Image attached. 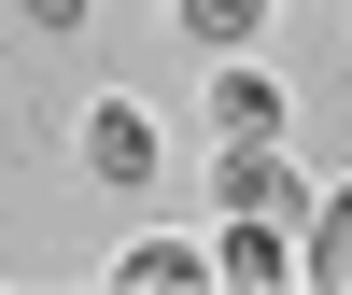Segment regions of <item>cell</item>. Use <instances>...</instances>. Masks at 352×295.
<instances>
[{
  "label": "cell",
  "instance_id": "1",
  "mask_svg": "<svg viewBox=\"0 0 352 295\" xmlns=\"http://www.w3.org/2000/svg\"><path fill=\"white\" fill-rule=\"evenodd\" d=\"M212 197L226 211H268V225H310V183L282 169V141H212Z\"/></svg>",
  "mask_w": 352,
  "mask_h": 295
},
{
  "label": "cell",
  "instance_id": "2",
  "mask_svg": "<svg viewBox=\"0 0 352 295\" xmlns=\"http://www.w3.org/2000/svg\"><path fill=\"white\" fill-rule=\"evenodd\" d=\"M85 169H99L113 197L155 183V113H141V99H99V113H85Z\"/></svg>",
  "mask_w": 352,
  "mask_h": 295
},
{
  "label": "cell",
  "instance_id": "3",
  "mask_svg": "<svg viewBox=\"0 0 352 295\" xmlns=\"http://www.w3.org/2000/svg\"><path fill=\"white\" fill-rule=\"evenodd\" d=\"M212 141H282V84L268 71H212Z\"/></svg>",
  "mask_w": 352,
  "mask_h": 295
},
{
  "label": "cell",
  "instance_id": "4",
  "mask_svg": "<svg viewBox=\"0 0 352 295\" xmlns=\"http://www.w3.org/2000/svg\"><path fill=\"white\" fill-rule=\"evenodd\" d=\"M113 281H127V295H197V281H212V253H197V239H141Z\"/></svg>",
  "mask_w": 352,
  "mask_h": 295
},
{
  "label": "cell",
  "instance_id": "5",
  "mask_svg": "<svg viewBox=\"0 0 352 295\" xmlns=\"http://www.w3.org/2000/svg\"><path fill=\"white\" fill-rule=\"evenodd\" d=\"M296 268L352 295V183H338V197H310V239H296Z\"/></svg>",
  "mask_w": 352,
  "mask_h": 295
},
{
  "label": "cell",
  "instance_id": "6",
  "mask_svg": "<svg viewBox=\"0 0 352 295\" xmlns=\"http://www.w3.org/2000/svg\"><path fill=\"white\" fill-rule=\"evenodd\" d=\"M184 28H197V43H212V56H240L254 28H268V0H184Z\"/></svg>",
  "mask_w": 352,
  "mask_h": 295
},
{
  "label": "cell",
  "instance_id": "7",
  "mask_svg": "<svg viewBox=\"0 0 352 295\" xmlns=\"http://www.w3.org/2000/svg\"><path fill=\"white\" fill-rule=\"evenodd\" d=\"M14 14H28V28H85V0H14Z\"/></svg>",
  "mask_w": 352,
  "mask_h": 295
}]
</instances>
